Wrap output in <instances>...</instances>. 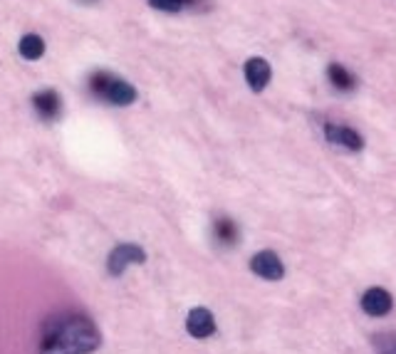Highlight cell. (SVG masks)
Here are the masks:
<instances>
[{
  "instance_id": "8fae6325",
  "label": "cell",
  "mask_w": 396,
  "mask_h": 354,
  "mask_svg": "<svg viewBox=\"0 0 396 354\" xmlns=\"http://www.w3.org/2000/svg\"><path fill=\"white\" fill-rule=\"evenodd\" d=\"M20 55L25 57V60H38V57L45 55V43L40 35H25L23 40H20Z\"/></svg>"
},
{
  "instance_id": "30bf717a",
  "label": "cell",
  "mask_w": 396,
  "mask_h": 354,
  "mask_svg": "<svg viewBox=\"0 0 396 354\" xmlns=\"http://www.w3.org/2000/svg\"><path fill=\"white\" fill-rule=\"evenodd\" d=\"M213 233H216V241L223 243V246H233L238 241V226L231 218H218L213 223Z\"/></svg>"
},
{
  "instance_id": "7a4b0ae2",
  "label": "cell",
  "mask_w": 396,
  "mask_h": 354,
  "mask_svg": "<svg viewBox=\"0 0 396 354\" xmlns=\"http://www.w3.org/2000/svg\"><path fill=\"white\" fill-rule=\"evenodd\" d=\"M90 87L97 97H102L104 102L117 104V107H127V104H132L137 100V90H134L129 82L109 75V72H97V75H92Z\"/></svg>"
},
{
  "instance_id": "ba28073f",
  "label": "cell",
  "mask_w": 396,
  "mask_h": 354,
  "mask_svg": "<svg viewBox=\"0 0 396 354\" xmlns=\"http://www.w3.org/2000/svg\"><path fill=\"white\" fill-rule=\"evenodd\" d=\"M270 75L273 72H270L268 60H263V57H250L246 62V80L253 92H263L270 82Z\"/></svg>"
},
{
  "instance_id": "7c38bea8",
  "label": "cell",
  "mask_w": 396,
  "mask_h": 354,
  "mask_svg": "<svg viewBox=\"0 0 396 354\" xmlns=\"http://www.w3.org/2000/svg\"><path fill=\"white\" fill-rule=\"evenodd\" d=\"M327 75H330V80H332V85L337 87V90H352L354 87V77L349 75V72L345 70L342 65H337V62H332L330 65V70H327Z\"/></svg>"
},
{
  "instance_id": "6da1fadb",
  "label": "cell",
  "mask_w": 396,
  "mask_h": 354,
  "mask_svg": "<svg viewBox=\"0 0 396 354\" xmlns=\"http://www.w3.org/2000/svg\"><path fill=\"white\" fill-rule=\"evenodd\" d=\"M102 345L97 325L85 315H62L45 322L40 354H92Z\"/></svg>"
},
{
  "instance_id": "52a82bcc",
  "label": "cell",
  "mask_w": 396,
  "mask_h": 354,
  "mask_svg": "<svg viewBox=\"0 0 396 354\" xmlns=\"http://www.w3.org/2000/svg\"><path fill=\"white\" fill-rule=\"evenodd\" d=\"M325 134H327V142L335 144V147L347 149V152H359V149L364 147V139L359 137L354 129H349V127H337V124H327Z\"/></svg>"
},
{
  "instance_id": "9c48e42d",
  "label": "cell",
  "mask_w": 396,
  "mask_h": 354,
  "mask_svg": "<svg viewBox=\"0 0 396 354\" xmlns=\"http://www.w3.org/2000/svg\"><path fill=\"white\" fill-rule=\"evenodd\" d=\"M33 107L35 112L43 119H55L57 112H60V95L55 90H43L33 97Z\"/></svg>"
},
{
  "instance_id": "4fadbf2b",
  "label": "cell",
  "mask_w": 396,
  "mask_h": 354,
  "mask_svg": "<svg viewBox=\"0 0 396 354\" xmlns=\"http://www.w3.org/2000/svg\"><path fill=\"white\" fill-rule=\"evenodd\" d=\"M374 352L377 354H396V335H377L374 337Z\"/></svg>"
},
{
  "instance_id": "9a60e30c",
  "label": "cell",
  "mask_w": 396,
  "mask_h": 354,
  "mask_svg": "<svg viewBox=\"0 0 396 354\" xmlns=\"http://www.w3.org/2000/svg\"><path fill=\"white\" fill-rule=\"evenodd\" d=\"M191 3H194V0H184V5H191Z\"/></svg>"
},
{
  "instance_id": "277c9868",
  "label": "cell",
  "mask_w": 396,
  "mask_h": 354,
  "mask_svg": "<svg viewBox=\"0 0 396 354\" xmlns=\"http://www.w3.org/2000/svg\"><path fill=\"white\" fill-rule=\"evenodd\" d=\"M250 270H253L255 275H260L263 280H270V283L283 280V275H285L283 260H280V255L273 251H263V253L253 255V260H250Z\"/></svg>"
},
{
  "instance_id": "5bb4252c",
  "label": "cell",
  "mask_w": 396,
  "mask_h": 354,
  "mask_svg": "<svg viewBox=\"0 0 396 354\" xmlns=\"http://www.w3.org/2000/svg\"><path fill=\"white\" fill-rule=\"evenodd\" d=\"M151 8L164 10V13H179L184 8V0H149Z\"/></svg>"
},
{
  "instance_id": "3957f363",
  "label": "cell",
  "mask_w": 396,
  "mask_h": 354,
  "mask_svg": "<svg viewBox=\"0 0 396 354\" xmlns=\"http://www.w3.org/2000/svg\"><path fill=\"white\" fill-rule=\"evenodd\" d=\"M144 260H147V253H144L142 248L134 246V243H122V246H117L112 253H109L107 270L114 275V278H119L129 265H142Z\"/></svg>"
},
{
  "instance_id": "5b68a950",
  "label": "cell",
  "mask_w": 396,
  "mask_h": 354,
  "mask_svg": "<svg viewBox=\"0 0 396 354\" xmlns=\"http://www.w3.org/2000/svg\"><path fill=\"white\" fill-rule=\"evenodd\" d=\"M186 330L196 340H206V337L216 335V320H213V312L206 307H194L186 317Z\"/></svg>"
},
{
  "instance_id": "8992f818",
  "label": "cell",
  "mask_w": 396,
  "mask_h": 354,
  "mask_svg": "<svg viewBox=\"0 0 396 354\" xmlns=\"http://www.w3.org/2000/svg\"><path fill=\"white\" fill-rule=\"evenodd\" d=\"M392 307H394V300L384 288H369L367 293L362 295V310L367 312L369 317L389 315Z\"/></svg>"
}]
</instances>
